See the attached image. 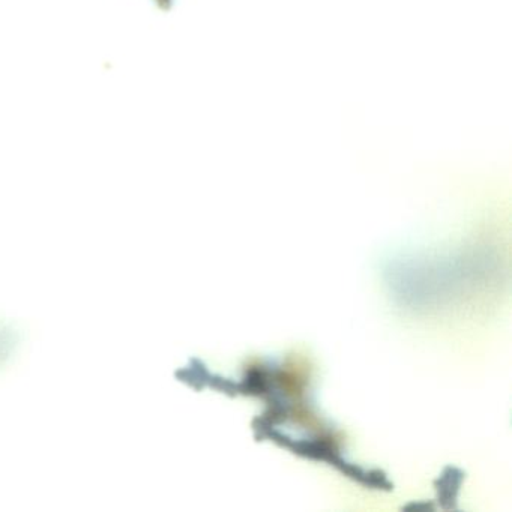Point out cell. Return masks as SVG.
Wrapping results in <instances>:
<instances>
[{
	"instance_id": "cell-1",
	"label": "cell",
	"mask_w": 512,
	"mask_h": 512,
	"mask_svg": "<svg viewBox=\"0 0 512 512\" xmlns=\"http://www.w3.org/2000/svg\"><path fill=\"white\" fill-rule=\"evenodd\" d=\"M461 476H463V473L460 470L448 467L445 470L442 481L440 479L437 481V484H440L439 497L443 503L451 502V506H454L455 491H457V485L460 482Z\"/></svg>"
}]
</instances>
